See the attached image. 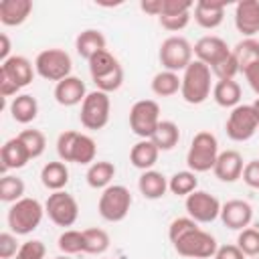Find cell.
<instances>
[{
    "mask_svg": "<svg viewBox=\"0 0 259 259\" xmlns=\"http://www.w3.org/2000/svg\"><path fill=\"white\" fill-rule=\"evenodd\" d=\"M212 71L200 61H192L182 75V85H180V95L186 103L190 105H200L210 97L212 83H210Z\"/></svg>",
    "mask_w": 259,
    "mask_h": 259,
    "instance_id": "cell-1",
    "label": "cell"
},
{
    "mask_svg": "<svg viewBox=\"0 0 259 259\" xmlns=\"http://www.w3.org/2000/svg\"><path fill=\"white\" fill-rule=\"evenodd\" d=\"M219 142L214 134L210 132H198L194 134L190 148L186 152V166L194 174L198 172H208L214 168V162L219 158Z\"/></svg>",
    "mask_w": 259,
    "mask_h": 259,
    "instance_id": "cell-2",
    "label": "cell"
},
{
    "mask_svg": "<svg viewBox=\"0 0 259 259\" xmlns=\"http://www.w3.org/2000/svg\"><path fill=\"white\" fill-rule=\"evenodd\" d=\"M45 206L36 198H20L8 208V227L14 235H30L42 221Z\"/></svg>",
    "mask_w": 259,
    "mask_h": 259,
    "instance_id": "cell-3",
    "label": "cell"
},
{
    "mask_svg": "<svg viewBox=\"0 0 259 259\" xmlns=\"http://www.w3.org/2000/svg\"><path fill=\"white\" fill-rule=\"evenodd\" d=\"M132 192L123 184H111L107 186L97 202V210L103 221L107 223H119L127 217L130 206H132Z\"/></svg>",
    "mask_w": 259,
    "mask_h": 259,
    "instance_id": "cell-4",
    "label": "cell"
},
{
    "mask_svg": "<svg viewBox=\"0 0 259 259\" xmlns=\"http://www.w3.org/2000/svg\"><path fill=\"white\" fill-rule=\"evenodd\" d=\"M34 69H36L38 77L59 83V81L71 77L73 61H71L69 53L63 51V49H45V51H40L36 55Z\"/></svg>",
    "mask_w": 259,
    "mask_h": 259,
    "instance_id": "cell-5",
    "label": "cell"
},
{
    "mask_svg": "<svg viewBox=\"0 0 259 259\" xmlns=\"http://www.w3.org/2000/svg\"><path fill=\"white\" fill-rule=\"evenodd\" d=\"M109 111H111V101H109V93H103L99 89L87 93L85 101L81 103V125L85 130H103L109 121Z\"/></svg>",
    "mask_w": 259,
    "mask_h": 259,
    "instance_id": "cell-6",
    "label": "cell"
},
{
    "mask_svg": "<svg viewBox=\"0 0 259 259\" xmlns=\"http://www.w3.org/2000/svg\"><path fill=\"white\" fill-rule=\"evenodd\" d=\"M160 121V105L154 99H140L130 109V130L142 140H150Z\"/></svg>",
    "mask_w": 259,
    "mask_h": 259,
    "instance_id": "cell-7",
    "label": "cell"
},
{
    "mask_svg": "<svg viewBox=\"0 0 259 259\" xmlns=\"http://www.w3.org/2000/svg\"><path fill=\"white\" fill-rule=\"evenodd\" d=\"M176 253L182 255V257H190V259H210L214 257L219 245H217V239L202 231L200 227L186 233L184 237H180L176 243H172Z\"/></svg>",
    "mask_w": 259,
    "mask_h": 259,
    "instance_id": "cell-8",
    "label": "cell"
},
{
    "mask_svg": "<svg viewBox=\"0 0 259 259\" xmlns=\"http://www.w3.org/2000/svg\"><path fill=\"white\" fill-rule=\"evenodd\" d=\"M192 55H194L192 45L184 36H168L160 45L158 59H160L164 71L178 73V71H184L192 63Z\"/></svg>",
    "mask_w": 259,
    "mask_h": 259,
    "instance_id": "cell-9",
    "label": "cell"
},
{
    "mask_svg": "<svg viewBox=\"0 0 259 259\" xmlns=\"http://www.w3.org/2000/svg\"><path fill=\"white\" fill-rule=\"evenodd\" d=\"M45 212L57 227H73L79 219V204L73 194L65 190H57L49 194L45 202Z\"/></svg>",
    "mask_w": 259,
    "mask_h": 259,
    "instance_id": "cell-10",
    "label": "cell"
},
{
    "mask_svg": "<svg viewBox=\"0 0 259 259\" xmlns=\"http://www.w3.org/2000/svg\"><path fill=\"white\" fill-rule=\"evenodd\" d=\"M227 136L233 142H247L255 136V132L259 130V121L257 115L253 111V105H237L231 109L229 119L225 123Z\"/></svg>",
    "mask_w": 259,
    "mask_h": 259,
    "instance_id": "cell-11",
    "label": "cell"
},
{
    "mask_svg": "<svg viewBox=\"0 0 259 259\" xmlns=\"http://www.w3.org/2000/svg\"><path fill=\"white\" fill-rule=\"evenodd\" d=\"M186 212L190 219H194L196 223H212L221 217V202L217 196H212L206 190H194L192 194L186 196L184 200Z\"/></svg>",
    "mask_w": 259,
    "mask_h": 259,
    "instance_id": "cell-12",
    "label": "cell"
},
{
    "mask_svg": "<svg viewBox=\"0 0 259 259\" xmlns=\"http://www.w3.org/2000/svg\"><path fill=\"white\" fill-rule=\"evenodd\" d=\"M192 51H194L196 61H200V63H204L206 67L212 69V67L219 65L223 59H227L233 49H229V45H227L221 36L206 34V36H202V38H198V40L194 42Z\"/></svg>",
    "mask_w": 259,
    "mask_h": 259,
    "instance_id": "cell-13",
    "label": "cell"
},
{
    "mask_svg": "<svg viewBox=\"0 0 259 259\" xmlns=\"http://www.w3.org/2000/svg\"><path fill=\"white\" fill-rule=\"evenodd\" d=\"M221 221H223L225 227H229L233 231H243L253 221V206L247 200H241V198L227 200L221 206Z\"/></svg>",
    "mask_w": 259,
    "mask_h": 259,
    "instance_id": "cell-14",
    "label": "cell"
},
{
    "mask_svg": "<svg viewBox=\"0 0 259 259\" xmlns=\"http://www.w3.org/2000/svg\"><path fill=\"white\" fill-rule=\"evenodd\" d=\"M0 73L6 75L18 89H22V87H26V85L32 83L36 69H34V65H32L26 57H22V55H12L10 59H6V61L0 65Z\"/></svg>",
    "mask_w": 259,
    "mask_h": 259,
    "instance_id": "cell-15",
    "label": "cell"
},
{
    "mask_svg": "<svg viewBox=\"0 0 259 259\" xmlns=\"http://www.w3.org/2000/svg\"><path fill=\"white\" fill-rule=\"evenodd\" d=\"M235 26L245 38L259 32V0H241L235 6Z\"/></svg>",
    "mask_w": 259,
    "mask_h": 259,
    "instance_id": "cell-16",
    "label": "cell"
},
{
    "mask_svg": "<svg viewBox=\"0 0 259 259\" xmlns=\"http://www.w3.org/2000/svg\"><path fill=\"white\" fill-rule=\"evenodd\" d=\"M55 101L63 107H73V105H79L85 101L87 97V89H85V83L79 79V77H67L63 81H59L55 85Z\"/></svg>",
    "mask_w": 259,
    "mask_h": 259,
    "instance_id": "cell-17",
    "label": "cell"
},
{
    "mask_svg": "<svg viewBox=\"0 0 259 259\" xmlns=\"http://www.w3.org/2000/svg\"><path fill=\"white\" fill-rule=\"evenodd\" d=\"M243 168H245L243 156H241L237 150H225V152L219 154L212 172H214V176H217L219 180H223V182H235V180L241 178Z\"/></svg>",
    "mask_w": 259,
    "mask_h": 259,
    "instance_id": "cell-18",
    "label": "cell"
},
{
    "mask_svg": "<svg viewBox=\"0 0 259 259\" xmlns=\"http://www.w3.org/2000/svg\"><path fill=\"white\" fill-rule=\"evenodd\" d=\"M225 18V2L219 0H198L194 4V20L200 28L212 30L221 26Z\"/></svg>",
    "mask_w": 259,
    "mask_h": 259,
    "instance_id": "cell-19",
    "label": "cell"
},
{
    "mask_svg": "<svg viewBox=\"0 0 259 259\" xmlns=\"http://www.w3.org/2000/svg\"><path fill=\"white\" fill-rule=\"evenodd\" d=\"M30 160L24 144L20 142V138H10L2 150H0V162H2V172L6 174L8 170H18V168H24L26 162Z\"/></svg>",
    "mask_w": 259,
    "mask_h": 259,
    "instance_id": "cell-20",
    "label": "cell"
},
{
    "mask_svg": "<svg viewBox=\"0 0 259 259\" xmlns=\"http://www.w3.org/2000/svg\"><path fill=\"white\" fill-rule=\"evenodd\" d=\"M32 12L30 0H2L0 2V22L4 26H20Z\"/></svg>",
    "mask_w": 259,
    "mask_h": 259,
    "instance_id": "cell-21",
    "label": "cell"
},
{
    "mask_svg": "<svg viewBox=\"0 0 259 259\" xmlns=\"http://www.w3.org/2000/svg\"><path fill=\"white\" fill-rule=\"evenodd\" d=\"M158 154H160V150L156 148V144L152 140H140L130 150V162L134 168L146 172V170L154 168V164L158 162Z\"/></svg>",
    "mask_w": 259,
    "mask_h": 259,
    "instance_id": "cell-22",
    "label": "cell"
},
{
    "mask_svg": "<svg viewBox=\"0 0 259 259\" xmlns=\"http://www.w3.org/2000/svg\"><path fill=\"white\" fill-rule=\"evenodd\" d=\"M138 188L144 198L158 200L168 190V178L158 170H146V172H142V176L138 180Z\"/></svg>",
    "mask_w": 259,
    "mask_h": 259,
    "instance_id": "cell-23",
    "label": "cell"
},
{
    "mask_svg": "<svg viewBox=\"0 0 259 259\" xmlns=\"http://www.w3.org/2000/svg\"><path fill=\"white\" fill-rule=\"evenodd\" d=\"M75 49H77L79 57L89 61L99 51H105V36L97 28H87V30L79 32V36L75 38Z\"/></svg>",
    "mask_w": 259,
    "mask_h": 259,
    "instance_id": "cell-24",
    "label": "cell"
},
{
    "mask_svg": "<svg viewBox=\"0 0 259 259\" xmlns=\"http://www.w3.org/2000/svg\"><path fill=\"white\" fill-rule=\"evenodd\" d=\"M10 115L18 123H30L38 115V101L28 93L16 95L10 101Z\"/></svg>",
    "mask_w": 259,
    "mask_h": 259,
    "instance_id": "cell-25",
    "label": "cell"
},
{
    "mask_svg": "<svg viewBox=\"0 0 259 259\" xmlns=\"http://www.w3.org/2000/svg\"><path fill=\"white\" fill-rule=\"evenodd\" d=\"M40 182L45 188L57 192V190H63L69 182V168L65 162H49L42 166L40 170Z\"/></svg>",
    "mask_w": 259,
    "mask_h": 259,
    "instance_id": "cell-26",
    "label": "cell"
},
{
    "mask_svg": "<svg viewBox=\"0 0 259 259\" xmlns=\"http://www.w3.org/2000/svg\"><path fill=\"white\" fill-rule=\"evenodd\" d=\"M85 178H87V184L91 188L105 190L107 186H111V180L115 178V166L111 162H107V160H97L87 168Z\"/></svg>",
    "mask_w": 259,
    "mask_h": 259,
    "instance_id": "cell-27",
    "label": "cell"
},
{
    "mask_svg": "<svg viewBox=\"0 0 259 259\" xmlns=\"http://www.w3.org/2000/svg\"><path fill=\"white\" fill-rule=\"evenodd\" d=\"M212 99L217 101V105L221 107H237L241 101V85L235 79H227V81H217L212 85Z\"/></svg>",
    "mask_w": 259,
    "mask_h": 259,
    "instance_id": "cell-28",
    "label": "cell"
},
{
    "mask_svg": "<svg viewBox=\"0 0 259 259\" xmlns=\"http://www.w3.org/2000/svg\"><path fill=\"white\" fill-rule=\"evenodd\" d=\"M95 154H97V144L91 136L87 134H79L73 142V150H71V162L81 164V166H91L95 162Z\"/></svg>",
    "mask_w": 259,
    "mask_h": 259,
    "instance_id": "cell-29",
    "label": "cell"
},
{
    "mask_svg": "<svg viewBox=\"0 0 259 259\" xmlns=\"http://www.w3.org/2000/svg\"><path fill=\"white\" fill-rule=\"evenodd\" d=\"M182 85V77H178V73L174 71H160L152 77V93L158 97H172L180 91Z\"/></svg>",
    "mask_w": 259,
    "mask_h": 259,
    "instance_id": "cell-30",
    "label": "cell"
},
{
    "mask_svg": "<svg viewBox=\"0 0 259 259\" xmlns=\"http://www.w3.org/2000/svg\"><path fill=\"white\" fill-rule=\"evenodd\" d=\"M150 140L156 144V148H158L160 152H168V150H172V148L180 142V130H178V125H176L174 121L162 119Z\"/></svg>",
    "mask_w": 259,
    "mask_h": 259,
    "instance_id": "cell-31",
    "label": "cell"
},
{
    "mask_svg": "<svg viewBox=\"0 0 259 259\" xmlns=\"http://www.w3.org/2000/svg\"><path fill=\"white\" fill-rule=\"evenodd\" d=\"M233 55L241 67V71L249 69L251 65H257L259 63V40L257 38H243L235 45L233 49Z\"/></svg>",
    "mask_w": 259,
    "mask_h": 259,
    "instance_id": "cell-32",
    "label": "cell"
},
{
    "mask_svg": "<svg viewBox=\"0 0 259 259\" xmlns=\"http://www.w3.org/2000/svg\"><path fill=\"white\" fill-rule=\"evenodd\" d=\"M198 186V178L192 170H180L176 174H172V178L168 180V190L176 196H188L192 194Z\"/></svg>",
    "mask_w": 259,
    "mask_h": 259,
    "instance_id": "cell-33",
    "label": "cell"
},
{
    "mask_svg": "<svg viewBox=\"0 0 259 259\" xmlns=\"http://www.w3.org/2000/svg\"><path fill=\"white\" fill-rule=\"evenodd\" d=\"M83 241H85V247H83V253H89V255H103L107 249H109V235L107 231L103 229H85L83 231Z\"/></svg>",
    "mask_w": 259,
    "mask_h": 259,
    "instance_id": "cell-34",
    "label": "cell"
},
{
    "mask_svg": "<svg viewBox=\"0 0 259 259\" xmlns=\"http://www.w3.org/2000/svg\"><path fill=\"white\" fill-rule=\"evenodd\" d=\"M87 63H89V73H91V79H93V81L99 79V77H103V75H107V73H111L113 69L119 67L117 59H115L107 49H105V51H99L97 55H93Z\"/></svg>",
    "mask_w": 259,
    "mask_h": 259,
    "instance_id": "cell-35",
    "label": "cell"
},
{
    "mask_svg": "<svg viewBox=\"0 0 259 259\" xmlns=\"http://www.w3.org/2000/svg\"><path fill=\"white\" fill-rule=\"evenodd\" d=\"M20 198H24V182H22V178L12 176V174H4L0 178V200L8 202V204H14Z\"/></svg>",
    "mask_w": 259,
    "mask_h": 259,
    "instance_id": "cell-36",
    "label": "cell"
},
{
    "mask_svg": "<svg viewBox=\"0 0 259 259\" xmlns=\"http://www.w3.org/2000/svg\"><path fill=\"white\" fill-rule=\"evenodd\" d=\"M57 247L63 255H77L83 253L85 241H83V231H75V229H67L59 235L57 239Z\"/></svg>",
    "mask_w": 259,
    "mask_h": 259,
    "instance_id": "cell-37",
    "label": "cell"
},
{
    "mask_svg": "<svg viewBox=\"0 0 259 259\" xmlns=\"http://www.w3.org/2000/svg\"><path fill=\"white\" fill-rule=\"evenodd\" d=\"M18 138H20V142L24 144V148H26L30 160L42 156V152H45V148H47V138H45V134H42L40 130H22V132L18 134Z\"/></svg>",
    "mask_w": 259,
    "mask_h": 259,
    "instance_id": "cell-38",
    "label": "cell"
},
{
    "mask_svg": "<svg viewBox=\"0 0 259 259\" xmlns=\"http://www.w3.org/2000/svg\"><path fill=\"white\" fill-rule=\"evenodd\" d=\"M237 247L243 251L245 257H257L259 255V229L247 227L237 237Z\"/></svg>",
    "mask_w": 259,
    "mask_h": 259,
    "instance_id": "cell-39",
    "label": "cell"
},
{
    "mask_svg": "<svg viewBox=\"0 0 259 259\" xmlns=\"http://www.w3.org/2000/svg\"><path fill=\"white\" fill-rule=\"evenodd\" d=\"M194 229H198V223L194 219H190V217H178L168 227V239H170V243H176L180 237H184L186 233H190Z\"/></svg>",
    "mask_w": 259,
    "mask_h": 259,
    "instance_id": "cell-40",
    "label": "cell"
},
{
    "mask_svg": "<svg viewBox=\"0 0 259 259\" xmlns=\"http://www.w3.org/2000/svg\"><path fill=\"white\" fill-rule=\"evenodd\" d=\"M210 71L219 81H227V79H235V75L241 73V67H239V63H237V59L231 51V55L227 59H223L219 65H214Z\"/></svg>",
    "mask_w": 259,
    "mask_h": 259,
    "instance_id": "cell-41",
    "label": "cell"
},
{
    "mask_svg": "<svg viewBox=\"0 0 259 259\" xmlns=\"http://www.w3.org/2000/svg\"><path fill=\"white\" fill-rule=\"evenodd\" d=\"M93 83H95V87H97L99 91H103V93L117 91V89L121 87V83H123V69H121V65H119L117 69H113L111 73H107V75L95 79Z\"/></svg>",
    "mask_w": 259,
    "mask_h": 259,
    "instance_id": "cell-42",
    "label": "cell"
},
{
    "mask_svg": "<svg viewBox=\"0 0 259 259\" xmlns=\"http://www.w3.org/2000/svg\"><path fill=\"white\" fill-rule=\"evenodd\" d=\"M45 255H47L45 243L38 241V239H30V241H24L20 245L14 259H45Z\"/></svg>",
    "mask_w": 259,
    "mask_h": 259,
    "instance_id": "cell-43",
    "label": "cell"
},
{
    "mask_svg": "<svg viewBox=\"0 0 259 259\" xmlns=\"http://www.w3.org/2000/svg\"><path fill=\"white\" fill-rule=\"evenodd\" d=\"M77 138V132L67 130L57 138V154L61 158V162H71V150H73V142Z\"/></svg>",
    "mask_w": 259,
    "mask_h": 259,
    "instance_id": "cell-44",
    "label": "cell"
},
{
    "mask_svg": "<svg viewBox=\"0 0 259 259\" xmlns=\"http://www.w3.org/2000/svg\"><path fill=\"white\" fill-rule=\"evenodd\" d=\"M190 18H192L190 12H184V14H170V16H160V24H162V28H166V30H170V32H178V30H182V28L188 26Z\"/></svg>",
    "mask_w": 259,
    "mask_h": 259,
    "instance_id": "cell-45",
    "label": "cell"
},
{
    "mask_svg": "<svg viewBox=\"0 0 259 259\" xmlns=\"http://www.w3.org/2000/svg\"><path fill=\"white\" fill-rule=\"evenodd\" d=\"M20 245L16 243L14 233H0V259H14Z\"/></svg>",
    "mask_w": 259,
    "mask_h": 259,
    "instance_id": "cell-46",
    "label": "cell"
},
{
    "mask_svg": "<svg viewBox=\"0 0 259 259\" xmlns=\"http://www.w3.org/2000/svg\"><path fill=\"white\" fill-rule=\"evenodd\" d=\"M190 0H162V14L160 16H170V14H184L192 10Z\"/></svg>",
    "mask_w": 259,
    "mask_h": 259,
    "instance_id": "cell-47",
    "label": "cell"
},
{
    "mask_svg": "<svg viewBox=\"0 0 259 259\" xmlns=\"http://www.w3.org/2000/svg\"><path fill=\"white\" fill-rule=\"evenodd\" d=\"M241 178H243V182H245L249 188L259 190V160H251V162H247L245 168H243Z\"/></svg>",
    "mask_w": 259,
    "mask_h": 259,
    "instance_id": "cell-48",
    "label": "cell"
},
{
    "mask_svg": "<svg viewBox=\"0 0 259 259\" xmlns=\"http://www.w3.org/2000/svg\"><path fill=\"white\" fill-rule=\"evenodd\" d=\"M214 259H245V255L237 245H223L217 249Z\"/></svg>",
    "mask_w": 259,
    "mask_h": 259,
    "instance_id": "cell-49",
    "label": "cell"
},
{
    "mask_svg": "<svg viewBox=\"0 0 259 259\" xmlns=\"http://www.w3.org/2000/svg\"><path fill=\"white\" fill-rule=\"evenodd\" d=\"M18 91H20V89H18V87H16V85H14L6 75H2V73H0V95H2L4 99H8V97H12V95H14V97H16V95H20Z\"/></svg>",
    "mask_w": 259,
    "mask_h": 259,
    "instance_id": "cell-50",
    "label": "cell"
},
{
    "mask_svg": "<svg viewBox=\"0 0 259 259\" xmlns=\"http://www.w3.org/2000/svg\"><path fill=\"white\" fill-rule=\"evenodd\" d=\"M243 75H245V79H247L249 87L259 95V63H257V65H251L249 69H245V71H243Z\"/></svg>",
    "mask_w": 259,
    "mask_h": 259,
    "instance_id": "cell-51",
    "label": "cell"
},
{
    "mask_svg": "<svg viewBox=\"0 0 259 259\" xmlns=\"http://www.w3.org/2000/svg\"><path fill=\"white\" fill-rule=\"evenodd\" d=\"M140 8L146 12V14H152V16H158L162 14V0H142L140 2Z\"/></svg>",
    "mask_w": 259,
    "mask_h": 259,
    "instance_id": "cell-52",
    "label": "cell"
},
{
    "mask_svg": "<svg viewBox=\"0 0 259 259\" xmlns=\"http://www.w3.org/2000/svg\"><path fill=\"white\" fill-rule=\"evenodd\" d=\"M0 40H2V49H0V59H2V63L6 61V59H10L12 55H10V38H8V34H0Z\"/></svg>",
    "mask_w": 259,
    "mask_h": 259,
    "instance_id": "cell-53",
    "label": "cell"
},
{
    "mask_svg": "<svg viewBox=\"0 0 259 259\" xmlns=\"http://www.w3.org/2000/svg\"><path fill=\"white\" fill-rule=\"evenodd\" d=\"M251 105H253V111H255V115H257V121H259V97H257V99H255Z\"/></svg>",
    "mask_w": 259,
    "mask_h": 259,
    "instance_id": "cell-54",
    "label": "cell"
},
{
    "mask_svg": "<svg viewBox=\"0 0 259 259\" xmlns=\"http://www.w3.org/2000/svg\"><path fill=\"white\" fill-rule=\"evenodd\" d=\"M55 259H71L69 255H59V257H55Z\"/></svg>",
    "mask_w": 259,
    "mask_h": 259,
    "instance_id": "cell-55",
    "label": "cell"
}]
</instances>
